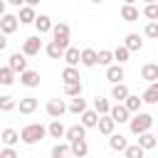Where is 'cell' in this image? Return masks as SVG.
<instances>
[{
	"label": "cell",
	"mask_w": 158,
	"mask_h": 158,
	"mask_svg": "<svg viewBox=\"0 0 158 158\" xmlns=\"http://www.w3.org/2000/svg\"><path fill=\"white\" fill-rule=\"evenodd\" d=\"M47 133H49V131H47L42 123H27V126L20 131V138H22V143L35 146V143H37V141H42Z\"/></svg>",
	"instance_id": "cell-1"
},
{
	"label": "cell",
	"mask_w": 158,
	"mask_h": 158,
	"mask_svg": "<svg viewBox=\"0 0 158 158\" xmlns=\"http://www.w3.org/2000/svg\"><path fill=\"white\" fill-rule=\"evenodd\" d=\"M128 126H131V133H136V136H141V133H146V131H151V126H153V116L151 114H133V118L128 121Z\"/></svg>",
	"instance_id": "cell-2"
},
{
	"label": "cell",
	"mask_w": 158,
	"mask_h": 158,
	"mask_svg": "<svg viewBox=\"0 0 158 158\" xmlns=\"http://www.w3.org/2000/svg\"><path fill=\"white\" fill-rule=\"evenodd\" d=\"M17 25H20V17H15V15H10V12H2V17H0V30H2V35H12V32L17 30Z\"/></svg>",
	"instance_id": "cell-3"
},
{
	"label": "cell",
	"mask_w": 158,
	"mask_h": 158,
	"mask_svg": "<svg viewBox=\"0 0 158 158\" xmlns=\"http://www.w3.org/2000/svg\"><path fill=\"white\" fill-rule=\"evenodd\" d=\"M52 37H54L59 44L69 47V25H67V22H57V25L52 27Z\"/></svg>",
	"instance_id": "cell-4"
},
{
	"label": "cell",
	"mask_w": 158,
	"mask_h": 158,
	"mask_svg": "<svg viewBox=\"0 0 158 158\" xmlns=\"http://www.w3.org/2000/svg\"><path fill=\"white\" fill-rule=\"evenodd\" d=\"M25 57H27L25 52H15V54H10V57H7V67H12V69L20 72V74L27 72V59H25Z\"/></svg>",
	"instance_id": "cell-5"
},
{
	"label": "cell",
	"mask_w": 158,
	"mask_h": 158,
	"mask_svg": "<svg viewBox=\"0 0 158 158\" xmlns=\"http://www.w3.org/2000/svg\"><path fill=\"white\" fill-rule=\"evenodd\" d=\"M40 49H42V40H40V35H37V37H27V40L22 42V52H25L27 57L40 54Z\"/></svg>",
	"instance_id": "cell-6"
},
{
	"label": "cell",
	"mask_w": 158,
	"mask_h": 158,
	"mask_svg": "<svg viewBox=\"0 0 158 158\" xmlns=\"http://www.w3.org/2000/svg\"><path fill=\"white\" fill-rule=\"evenodd\" d=\"M64 111H69V106H67L62 99H49V101H47V114H49L52 118H59Z\"/></svg>",
	"instance_id": "cell-7"
},
{
	"label": "cell",
	"mask_w": 158,
	"mask_h": 158,
	"mask_svg": "<svg viewBox=\"0 0 158 158\" xmlns=\"http://www.w3.org/2000/svg\"><path fill=\"white\" fill-rule=\"evenodd\" d=\"M99 133H104V136H111L114 133V128H116V121H114V116L111 114H104L101 118H99Z\"/></svg>",
	"instance_id": "cell-8"
},
{
	"label": "cell",
	"mask_w": 158,
	"mask_h": 158,
	"mask_svg": "<svg viewBox=\"0 0 158 158\" xmlns=\"http://www.w3.org/2000/svg\"><path fill=\"white\" fill-rule=\"evenodd\" d=\"M67 49H69V47L59 44L57 40H52V42H49V44L44 47V52H47V54H49L52 59H64V52H67Z\"/></svg>",
	"instance_id": "cell-9"
},
{
	"label": "cell",
	"mask_w": 158,
	"mask_h": 158,
	"mask_svg": "<svg viewBox=\"0 0 158 158\" xmlns=\"http://www.w3.org/2000/svg\"><path fill=\"white\" fill-rule=\"evenodd\" d=\"M111 116H114L116 123H126V121H131V118H128L131 111L126 109V104H116V106H111Z\"/></svg>",
	"instance_id": "cell-10"
},
{
	"label": "cell",
	"mask_w": 158,
	"mask_h": 158,
	"mask_svg": "<svg viewBox=\"0 0 158 158\" xmlns=\"http://www.w3.org/2000/svg\"><path fill=\"white\" fill-rule=\"evenodd\" d=\"M141 79H146L148 84L158 81V64H153V62L143 64V67H141Z\"/></svg>",
	"instance_id": "cell-11"
},
{
	"label": "cell",
	"mask_w": 158,
	"mask_h": 158,
	"mask_svg": "<svg viewBox=\"0 0 158 158\" xmlns=\"http://www.w3.org/2000/svg\"><path fill=\"white\" fill-rule=\"evenodd\" d=\"M81 64H84V67H96V64H99V52L91 49V47L81 49Z\"/></svg>",
	"instance_id": "cell-12"
},
{
	"label": "cell",
	"mask_w": 158,
	"mask_h": 158,
	"mask_svg": "<svg viewBox=\"0 0 158 158\" xmlns=\"http://www.w3.org/2000/svg\"><path fill=\"white\" fill-rule=\"evenodd\" d=\"M106 79H109L111 84H121V81H123V69H121V64L106 67Z\"/></svg>",
	"instance_id": "cell-13"
},
{
	"label": "cell",
	"mask_w": 158,
	"mask_h": 158,
	"mask_svg": "<svg viewBox=\"0 0 158 158\" xmlns=\"http://www.w3.org/2000/svg\"><path fill=\"white\" fill-rule=\"evenodd\" d=\"M20 81H22L27 89H35V86H40V74H37V72H32V69H27V72H22V74H20Z\"/></svg>",
	"instance_id": "cell-14"
},
{
	"label": "cell",
	"mask_w": 158,
	"mask_h": 158,
	"mask_svg": "<svg viewBox=\"0 0 158 158\" xmlns=\"http://www.w3.org/2000/svg\"><path fill=\"white\" fill-rule=\"evenodd\" d=\"M99 118H101V114H99L96 109H94V111H89V109H86V111L81 114V123H84L86 128H94V126H99Z\"/></svg>",
	"instance_id": "cell-15"
},
{
	"label": "cell",
	"mask_w": 158,
	"mask_h": 158,
	"mask_svg": "<svg viewBox=\"0 0 158 158\" xmlns=\"http://www.w3.org/2000/svg\"><path fill=\"white\" fill-rule=\"evenodd\" d=\"M84 136H86V126L84 123H74V126L67 128V141H79Z\"/></svg>",
	"instance_id": "cell-16"
},
{
	"label": "cell",
	"mask_w": 158,
	"mask_h": 158,
	"mask_svg": "<svg viewBox=\"0 0 158 158\" xmlns=\"http://www.w3.org/2000/svg\"><path fill=\"white\" fill-rule=\"evenodd\" d=\"M109 146H111V151H126L128 148V141L121 133H111L109 136Z\"/></svg>",
	"instance_id": "cell-17"
},
{
	"label": "cell",
	"mask_w": 158,
	"mask_h": 158,
	"mask_svg": "<svg viewBox=\"0 0 158 158\" xmlns=\"http://www.w3.org/2000/svg\"><path fill=\"white\" fill-rule=\"evenodd\" d=\"M35 27H37V32L40 35H44V32H52V20H49V15H37V20H35Z\"/></svg>",
	"instance_id": "cell-18"
},
{
	"label": "cell",
	"mask_w": 158,
	"mask_h": 158,
	"mask_svg": "<svg viewBox=\"0 0 158 158\" xmlns=\"http://www.w3.org/2000/svg\"><path fill=\"white\" fill-rule=\"evenodd\" d=\"M64 62H67V67H77V64H81V52H79L77 47H69V49L64 52Z\"/></svg>",
	"instance_id": "cell-19"
},
{
	"label": "cell",
	"mask_w": 158,
	"mask_h": 158,
	"mask_svg": "<svg viewBox=\"0 0 158 158\" xmlns=\"http://www.w3.org/2000/svg\"><path fill=\"white\" fill-rule=\"evenodd\" d=\"M69 143H72V156H74V158H84V156L89 153V146H86L84 138H79V141H69Z\"/></svg>",
	"instance_id": "cell-20"
},
{
	"label": "cell",
	"mask_w": 158,
	"mask_h": 158,
	"mask_svg": "<svg viewBox=\"0 0 158 158\" xmlns=\"http://www.w3.org/2000/svg\"><path fill=\"white\" fill-rule=\"evenodd\" d=\"M128 86L121 81V84H114V89H111V99H116V101H126L128 99Z\"/></svg>",
	"instance_id": "cell-21"
},
{
	"label": "cell",
	"mask_w": 158,
	"mask_h": 158,
	"mask_svg": "<svg viewBox=\"0 0 158 158\" xmlns=\"http://www.w3.org/2000/svg\"><path fill=\"white\" fill-rule=\"evenodd\" d=\"M20 22L22 25H30V22H35L37 20V15H35V7H30V5H25V7H20Z\"/></svg>",
	"instance_id": "cell-22"
},
{
	"label": "cell",
	"mask_w": 158,
	"mask_h": 158,
	"mask_svg": "<svg viewBox=\"0 0 158 158\" xmlns=\"http://www.w3.org/2000/svg\"><path fill=\"white\" fill-rule=\"evenodd\" d=\"M131 52H138L141 47H143V40H141V35H136V32H131V35H126V42H123Z\"/></svg>",
	"instance_id": "cell-23"
},
{
	"label": "cell",
	"mask_w": 158,
	"mask_h": 158,
	"mask_svg": "<svg viewBox=\"0 0 158 158\" xmlns=\"http://www.w3.org/2000/svg\"><path fill=\"white\" fill-rule=\"evenodd\" d=\"M20 114H32V111H37V99H32V96H25V99H20Z\"/></svg>",
	"instance_id": "cell-24"
},
{
	"label": "cell",
	"mask_w": 158,
	"mask_h": 158,
	"mask_svg": "<svg viewBox=\"0 0 158 158\" xmlns=\"http://www.w3.org/2000/svg\"><path fill=\"white\" fill-rule=\"evenodd\" d=\"M47 131H49V136H52V138H62V136H67V128L62 126V121H59V118H54V121L47 126Z\"/></svg>",
	"instance_id": "cell-25"
},
{
	"label": "cell",
	"mask_w": 158,
	"mask_h": 158,
	"mask_svg": "<svg viewBox=\"0 0 158 158\" xmlns=\"http://www.w3.org/2000/svg\"><path fill=\"white\" fill-rule=\"evenodd\" d=\"M143 101L146 104H158V81L148 84V89L143 91Z\"/></svg>",
	"instance_id": "cell-26"
},
{
	"label": "cell",
	"mask_w": 158,
	"mask_h": 158,
	"mask_svg": "<svg viewBox=\"0 0 158 158\" xmlns=\"http://www.w3.org/2000/svg\"><path fill=\"white\" fill-rule=\"evenodd\" d=\"M62 79H64V84L81 81V77H79V69H77V67H64V72H62Z\"/></svg>",
	"instance_id": "cell-27"
},
{
	"label": "cell",
	"mask_w": 158,
	"mask_h": 158,
	"mask_svg": "<svg viewBox=\"0 0 158 158\" xmlns=\"http://www.w3.org/2000/svg\"><path fill=\"white\" fill-rule=\"evenodd\" d=\"M69 111H72V114H79V116H81V114L86 111V101H84L81 96H72V101H69Z\"/></svg>",
	"instance_id": "cell-28"
},
{
	"label": "cell",
	"mask_w": 158,
	"mask_h": 158,
	"mask_svg": "<svg viewBox=\"0 0 158 158\" xmlns=\"http://www.w3.org/2000/svg\"><path fill=\"white\" fill-rule=\"evenodd\" d=\"M17 141H22V138H20V133L15 128H2V143L5 146H15Z\"/></svg>",
	"instance_id": "cell-29"
},
{
	"label": "cell",
	"mask_w": 158,
	"mask_h": 158,
	"mask_svg": "<svg viewBox=\"0 0 158 158\" xmlns=\"http://www.w3.org/2000/svg\"><path fill=\"white\" fill-rule=\"evenodd\" d=\"M138 143H141L146 151H151V148L158 143V136H153L151 131H146V133H141V136H138Z\"/></svg>",
	"instance_id": "cell-30"
},
{
	"label": "cell",
	"mask_w": 158,
	"mask_h": 158,
	"mask_svg": "<svg viewBox=\"0 0 158 158\" xmlns=\"http://www.w3.org/2000/svg\"><path fill=\"white\" fill-rule=\"evenodd\" d=\"M72 153V143H57L52 146V158H67Z\"/></svg>",
	"instance_id": "cell-31"
},
{
	"label": "cell",
	"mask_w": 158,
	"mask_h": 158,
	"mask_svg": "<svg viewBox=\"0 0 158 158\" xmlns=\"http://www.w3.org/2000/svg\"><path fill=\"white\" fill-rule=\"evenodd\" d=\"M121 17H123L126 22H136V20H138V7H133V5H123V7H121Z\"/></svg>",
	"instance_id": "cell-32"
},
{
	"label": "cell",
	"mask_w": 158,
	"mask_h": 158,
	"mask_svg": "<svg viewBox=\"0 0 158 158\" xmlns=\"http://www.w3.org/2000/svg\"><path fill=\"white\" fill-rule=\"evenodd\" d=\"M12 81H15V69L12 67H2L0 69V84L2 86H10Z\"/></svg>",
	"instance_id": "cell-33"
},
{
	"label": "cell",
	"mask_w": 158,
	"mask_h": 158,
	"mask_svg": "<svg viewBox=\"0 0 158 158\" xmlns=\"http://www.w3.org/2000/svg\"><path fill=\"white\" fill-rule=\"evenodd\" d=\"M123 104H126V109H128L131 114H138V111H141V104H143V96L138 99V96H133V94H128V99H126Z\"/></svg>",
	"instance_id": "cell-34"
},
{
	"label": "cell",
	"mask_w": 158,
	"mask_h": 158,
	"mask_svg": "<svg viewBox=\"0 0 158 158\" xmlns=\"http://www.w3.org/2000/svg\"><path fill=\"white\" fill-rule=\"evenodd\" d=\"M123 153H126V158H143V156H146V148H143L141 143H133V146H128Z\"/></svg>",
	"instance_id": "cell-35"
},
{
	"label": "cell",
	"mask_w": 158,
	"mask_h": 158,
	"mask_svg": "<svg viewBox=\"0 0 158 158\" xmlns=\"http://www.w3.org/2000/svg\"><path fill=\"white\" fill-rule=\"evenodd\" d=\"M94 109L104 116V114H111V104H109V99H101V96H96L94 99Z\"/></svg>",
	"instance_id": "cell-36"
},
{
	"label": "cell",
	"mask_w": 158,
	"mask_h": 158,
	"mask_svg": "<svg viewBox=\"0 0 158 158\" xmlns=\"http://www.w3.org/2000/svg\"><path fill=\"white\" fill-rule=\"evenodd\" d=\"M64 94H67V96H81V81L64 84Z\"/></svg>",
	"instance_id": "cell-37"
},
{
	"label": "cell",
	"mask_w": 158,
	"mask_h": 158,
	"mask_svg": "<svg viewBox=\"0 0 158 158\" xmlns=\"http://www.w3.org/2000/svg\"><path fill=\"white\" fill-rule=\"evenodd\" d=\"M128 54H131V49H128L126 44H121V47H116V49H114V59H118V64H121V62H126V59H128Z\"/></svg>",
	"instance_id": "cell-38"
},
{
	"label": "cell",
	"mask_w": 158,
	"mask_h": 158,
	"mask_svg": "<svg viewBox=\"0 0 158 158\" xmlns=\"http://www.w3.org/2000/svg\"><path fill=\"white\" fill-rule=\"evenodd\" d=\"M111 59H114V52L99 49V64H101V67H111Z\"/></svg>",
	"instance_id": "cell-39"
},
{
	"label": "cell",
	"mask_w": 158,
	"mask_h": 158,
	"mask_svg": "<svg viewBox=\"0 0 158 158\" xmlns=\"http://www.w3.org/2000/svg\"><path fill=\"white\" fill-rule=\"evenodd\" d=\"M17 106V101L12 96H0V111H12Z\"/></svg>",
	"instance_id": "cell-40"
},
{
	"label": "cell",
	"mask_w": 158,
	"mask_h": 158,
	"mask_svg": "<svg viewBox=\"0 0 158 158\" xmlns=\"http://www.w3.org/2000/svg\"><path fill=\"white\" fill-rule=\"evenodd\" d=\"M143 35H146V37H153V40H158V20H151V22L146 25Z\"/></svg>",
	"instance_id": "cell-41"
},
{
	"label": "cell",
	"mask_w": 158,
	"mask_h": 158,
	"mask_svg": "<svg viewBox=\"0 0 158 158\" xmlns=\"http://www.w3.org/2000/svg\"><path fill=\"white\" fill-rule=\"evenodd\" d=\"M143 15H146L148 20H158V2L146 5V7H143Z\"/></svg>",
	"instance_id": "cell-42"
},
{
	"label": "cell",
	"mask_w": 158,
	"mask_h": 158,
	"mask_svg": "<svg viewBox=\"0 0 158 158\" xmlns=\"http://www.w3.org/2000/svg\"><path fill=\"white\" fill-rule=\"evenodd\" d=\"M0 158H17V153L12 151V146H7V148L0 151Z\"/></svg>",
	"instance_id": "cell-43"
},
{
	"label": "cell",
	"mask_w": 158,
	"mask_h": 158,
	"mask_svg": "<svg viewBox=\"0 0 158 158\" xmlns=\"http://www.w3.org/2000/svg\"><path fill=\"white\" fill-rule=\"evenodd\" d=\"M5 2H7V5H15V7H20L25 0H5Z\"/></svg>",
	"instance_id": "cell-44"
},
{
	"label": "cell",
	"mask_w": 158,
	"mask_h": 158,
	"mask_svg": "<svg viewBox=\"0 0 158 158\" xmlns=\"http://www.w3.org/2000/svg\"><path fill=\"white\" fill-rule=\"evenodd\" d=\"M25 5H30V7H35V5H40V0H25Z\"/></svg>",
	"instance_id": "cell-45"
},
{
	"label": "cell",
	"mask_w": 158,
	"mask_h": 158,
	"mask_svg": "<svg viewBox=\"0 0 158 158\" xmlns=\"http://www.w3.org/2000/svg\"><path fill=\"white\" fill-rule=\"evenodd\" d=\"M133 2H136V0H123V5H133Z\"/></svg>",
	"instance_id": "cell-46"
},
{
	"label": "cell",
	"mask_w": 158,
	"mask_h": 158,
	"mask_svg": "<svg viewBox=\"0 0 158 158\" xmlns=\"http://www.w3.org/2000/svg\"><path fill=\"white\" fill-rule=\"evenodd\" d=\"M91 2H96V5H101V2H104V0H91Z\"/></svg>",
	"instance_id": "cell-47"
},
{
	"label": "cell",
	"mask_w": 158,
	"mask_h": 158,
	"mask_svg": "<svg viewBox=\"0 0 158 158\" xmlns=\"http://www.w3.org/2000/svg\"><path fill=\"white\" fill-rule=\"evenodd\" d=\"M151 2H158V0H146V5H151Z\"/></svg>",
	"instance_id": "cell-48"
},
{
	"label": "cell",
	"mask_w": 158,
	"mask_h": 158,
	"mask_svg": "<svg viewBox=\"0 0 158 158\" xmlns=\"http://www.w3.org/2000/svg\"><path fill=\"white\" fill-rule=\"evenodd\" d=\"M156 136H158V133H156Z\"/></svg>",
	"instance_id": "cell-49"
}]
</instances>
